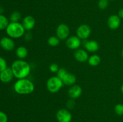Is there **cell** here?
I'll use <instances>...</instances> for the list:
<instances>
[{
  "mask_svg": "<svg viewBox=\"0 0 123 122\" xmlns=\"http://www.w3.org/2000/svg\"><path fill=\"white\" fill-rule=\"evenodd\" d=\"M11 69L14 77L18 79L26 78L31 72L30 65L22 59L14 61L12 63Z\"/></svg>",
  "mask_w": 123,
  "mask_h": 122,
  "instance_id": "6da1fadb",
  "label": "cell"
},
{
  "mask_svg": "<svg viewBox=\"0 0 123 122\" xmlns=\"http://www.w3.org/2000/svg\"><path fill=\"white\" fill-rule=\"evenodd\" d=\"M35 86L33 82L29 79H18L14 83L13 89L19 94H29L34 92Z\"/></svg>",
  "mask_w": 123,
  "mask_h": 122,
  "instance_id": "7a4b0ae2",
  "label": "cell"
},
{
  "mask_svg": "<svg viewBox=\"0 0 123 122\" xmlns=\"http://www.w3.org/2000/svg\"><path fill=\"white\" fill-rule=\"evenodd\" d=\"M6 31L7 36L13 39L21 38L25 33L24 26L19 22H10Z\"/></svg>",
  "mask_w": 123,
  "mask_h": 122,
  "instance_id": "3957f363",
  "label": "cell"
},
{
  "mask_svg": "<svg viewBox=\"0 0 123 122\" xmlns=\"http://www.w3.org/2000/svg\"><path fill=\"white\" fill-rule=\"evenodd\" d=\"M64 83L62 80L57 76H53L49 78L46 82V87L48 90L52 93L59 92L63 86Z\"/></svg>",
  "mask_w": 123,
  "mask_h": 122,
  "instance_id": "277c9868",
  "label": "cell"
},
{
  "mask_svg": "<svg viewBox=\"0 0 123 122\" xmlns=\"http://www.w3.org/2000/svg\"><path fill=\"white\" fill-rule=\"evenodd\" d=\"M91 27L86 24L80 25L76 29V35L81 40H85L88 39L91 35Z\"/></svg>",
  "mask_w": 123,
  "mask_h": 122,
  "instance_id": "5b68a950",
  "label": "cell"
},
{
  "mask_svg": "<svg viewBox=\"0 0 123 122\" xmlns=\"http://www.w3.org/2000/svg\"><path fill=\"white\" fill-rule=\"evenodd\" d=\"M70 28L68 25L61 23L57 26L56 29V36L60 40L67 39L69 37Z\"/></svg>",
  "mask_w": 123,
  "mask_h": 122,
  "instance_id": "8992f818",
  "label": "cell"
},
{
  "mask_svg": "<svg viewBox=\"0 0 123 122\" xmlns=\"http://www.w3.org/2000/svg\"><path fill=\"white\" fill-rule=\"evenodd\" d=\"M56 118L58 122H71L72 114L67 109H60L56 112Z\"/></svg>",
  "mask_w": 123,
  "mask_h": 122,
  "instance_id": "52a82bcc",
  "label": "cell"
},
{
  "mask_svg": "<svg viewBox=\"0 0 123 122\" xmlns=\"http://www.w3.org/2000/svg\"><path fill=\"white\" fill-rule=\"evenodd\" d=\"M66 45L71 50H76L80 48L82 44V40L77 35H72L68 37L66 39Z\"/></svg>",
  "mask_w": 123,
  "mask_h": 122,
  "instance_id": "ba28073f",
  "label": "cell"
},
{
  "mask_svg": "<svg viewBox=\"0 0 123 122\" xmlns=\"http://www.w3.org/2000/svg\"><path fill=\"white\" fill-rule=\"evenodd\" d=\"M0 46L6 51H12L15 47V43L13 38L9 37H4L0 39Z\"/></svg>",
  "mask_w": 123,
  "mask_h": 122,
  "instance_id": "9c48e42d",
  "label": "cell"
},
{
  "mask_svg": "<svg viewBox=\"0 0 123 122\" xmlns=\"http://www.w3.org/2000/svg\"><path fill=\"white\" fill-rule=\"evenodd\" d=\"M121 18L117 14L110 16L108 19L107 24L109 29L112 30L117 29L121 25Z\"/></svg>",
  "mask_w": 123,
  "mask_h": 122,
  "instance_id": "30bf717a",
  "label": "cell"
},
{
  "mask_svg": "<svg viewBox=\"0 0 123 122\" xmlns=\"http://www.w3.org/2000/svg\"><path fill=\"white\" fill-rule=\"evenodd\" d=\"M14 77L13 71L11 68L7 67L6 69L0 72V81L4 83L11 82Z\"/></svg>",
  "mask_w": 123,
  "mask_h": 122,
  "instance_id": "8fae6325",
  "label": "cell"
},
{
  "mask_svg": "<svg viewBox=\"0 0 123 122\" xmlns=\"http://www.w3.org/2000/svg\"><path fill=\"white\" fill-rule=\"evenodd\" d=\"M82 93V89L80 86L74 84L70 86L68 90V94L70 99H76L79 98Z\"/></svg>",
  "mask_w": 123,
  "mask_h": 122,
  "instance_id": "7c38bea8",
  "label": "cell"
},
{
  "mask_svg": "<svg viewBox=\"0 0 123 122\" xmlns=\"http://www.w3.org/2000/svg\"><path fill=\"white\" fill-rule=\"evenodd\" d=\"M22 24L24 26L25 31H30L34 28L36 25V20L32 16H26L23 19Z\"/></svg>",
  "mask_w": 123,
  "mask_h": 122,
  "instance_id": "4fadbf2b",
  "label": "cell"
},
{
  "mask_svg": "<svg viewBox=\"0 0 123 122\" xmlns=\"http://www.w3.org/2000/svg\"><path fill=\"white\" fill-rule=\"evenodd\" d=\"M74 57L78 62L84 63L88 59V54L86 50L82 49H79L75 50L74 53Z\"/></svg>",
  "mask_w": 123,
  "mask_h": 122,
  "instance_id": "5bb4252c",
  "label": "cell"
},
{
  "mask_svg": "<svg viewBox=\"0 0 123 122\" xmlns=\"http://www.w3.org/2000/svg\"><path fill=\"white\" fill-rule=\"evenodd\" d=\"M84 48L86 51L91 53H94L99 49V44L95 40H88L84 43Z\"/></svg>",
  "mask_w": 123,
  "mask_h": 122,
  "instance_id": "9a60e30c",
  "label": "cell"
},
{
  "mask_svg": "<svg viewBox=\"0 0 123 122\" xmlns=\"http://www.w3.org/2000/svg\"><path fill=\"white\" fill-rule=\"evenodd\" d=\"M62 81L64 84L68 86H72L75 84L76 82V77L74 74L67 72L62 79Z\"/></svg>",
  "mask_w": 123,
  "mask_h": 122,
  "instance_id": "2e32d148",
  "label": "cell"
},
{
  "mask_svg": "<svg viewBox=\"0 0 123 122\" xmlns=\"http://www.w3.org/2000/svg\"><path fill=\"white\" fill-rule=\"evenodd\" d=\"M28 55V50L25 47L19 46L16 50V55L19 59H24Z\"/></svg>",
  "mask_w": 123,
  "mask_h": 122,
  "instance_id": "e0dca14e",
  "label": "cell"
},
{
  "mask_svg": "<svg viewBox=\"0 0 123 122\" xmlns=\"http://www.w3.org/2000/svg\"><path fill=\"white\" fill-rule=\"evenodd\" d=\"M101 58L98 55H92L88 57V63L91 67H97L100 63Z\"/></svg>",
  "mask_w": 123,
  "mask_h": 122,
  "instance_id": "ac0fdd59",
  "label": "cell"
},
{
  "mask_svg": "<svg viewBox=\"0 0 123 122\" xmlns=\"http://www.w3.org/2000/svg\"><path fill=\"white\" fill-rule=\"evenodd\" d=\"M9 23V20L6 16L0 14V30L6 29Z\"/></svg>",
  "mask_w": 123,
  "mask_h": 122,
  "instance_id": "d6986e66",
  "label": "cell"
},
{
  "mask_svg": "<svg viewBox=\"0 0 123 122\" xmlns=\"http://www.w3.org/2000/svg\"><path fill=\"white\" fill-rule=\"evenodd\" d=\"M22 17L21 14L18 11H14L11 13L10 16V22H19Z\"/></svg>",
  "mask_w": 123,
  "mask_h": 122,
  "instance_id": "ffe728a7",
  "label": "cell"
},
{
  "mask_svg": "<svg viewBox=\"0 0 123 122\" xmlns=\"http://www.w3.org/2000/svg\"><path fill=\"white\" fill-rule=\"evenodd\" d=\"M48 45L51 47H56L59 45L60 43V39L56 36H51L48 39Z\"/></svg>",
  "mask_w": 123,
  "mask_h": 122,
  "instance_id": "44dd1931",
  "label": "cell"
},
{
  "mask_svg": "<svg viewBox=\"0 0 123 122\" xmlns=\"http://www.w3.org/2000/svg\"><path fill=\"white\" fill-rule=\"evenodd\" d=\"M115 112L118 116H123V104H117L114 107Z\"/></svg>",
  "mask_w": 123,
  "mask_h": 122,
  "instance_id": "7402d4cb",
  "label": "cell"
},
{
  "mask_svg": "<svg viewBox=\"0 0 123 122\" xmlns=\"http://www.w3.org/2000/svg\"><path fill=\"white\" fill-rule=\"evenodd\" d=\"M109 0H99L98 2V7L101 10H105L109 6Z\"/></svg>",
  "mask_w": 123,
  "mask_h": 122,
  "instance_id": "603a6c76",
  "label": "cell"
},
{
  "mask_svg": "<svg viewBox=\"0 0 123 122\" xmlns=\"http://www.w3.org/2000/svg\"><path fill=\"white\" fill-rule=\"evenodd\" d=\"M7 68V63L4 57L0 56V72L2 71Z\"/></svg>",
  "mask_w": 123,
  "mask_h": 122,
  "instance_id": "cb8c5ba5",
  "label": "cell"
},
{
  "mask_svg": "<svg viewBox=\"0 0 123 122\" xmlns=\"http://www.w3.org/2000/svg\"><path fill=\"white\" fill-rule=\"evenodd\" d=\"M67 73V71L66 69H64V68H59L58 71L56 72V76L62 80Z\"/></svg>",
  "mask_w": 123,
  "mask_h": 122,
  "instance_id": "d4e9b609",
  "label": "cell"
},
{
  "mask_svg": "<svg viewBox=\"0 0 123 122\" xmlns=\"http://www.w3.org/2000/svg\"><path fill=\"white\" fill-rule=\"evenodd\" d=\"M76 105L75 101L74 100V99H70L68 100H67V103H66V106H67V108L70 109V110H72L74 108Z\"/></svg>",
  "mask_w": 123,
  "mask_h": 122,
  "instance_id": "484cf974",
  "label": "cell"
},
{
  "mask_svg": "<svg viewBox=\"0 0 123 122\" xmlns=\"http://www.w3.org/2000/svg\"><path fill=\"white\" fill-rule=\"evenodd\" d=\"M58 65L55 63H52L49 66V70L50 71V72L53 73H56L58 71Z\"/></svg>",
  "mask_w": 123,
  "mask_h": 122,
  "instance_id": "4316f807",
  "label": "cell"
},
{
  "mask_svg": "<svg viewBox=\"0 0 123 122\" xmlns=\"http://www.w3.org/2000/svg\"><path fill=\"white\" fill-rule=\"evenodd\" d=\"M0 122H8L7 114L2 111H0Z\"/></svg>",
  "mask_w": 123,
  "mask_h": 122,
  "instance_id": "83f0119b",
  "label": "cell"
},
{
  "mask_svg": "<svg viewBox=\"0 0 123 122\" xmlns=\"http://www.w3.org/2000/svg\"><path fill=\"white\" fill-rule=\"evenodd\" d=\"M24 37H25V39H26V41H28L31 40L32 38V34H31L30 32H26V33H25V35H24Z\"/></svg>",
  "mask_w": 123,
  "mask_h": 122,
  "instance_id": "f1b7e54d",
  "label": "cell"
},
{
  "mask_svg": "<svg viewBox=\"0 0 123 122\" xmlns=\"http://www.w3.org/2000/svg\"><path fill=\"white\" fill-rule=\"evenodd\" d=\"M118 16L120 17L121 19H123V8H121V9L118 11Z\"/></svg>",
  "mask_w": 123,
  "mask_h": 122,
  "instance_id": "f546056e",
  "label": "cell"
},
{
  "mask_svg": "<svg viewBox=\"0 0 123 122\" xmlns=\"http://www.w3.org/2000/svg\"><path fill=\"white\" fill-rule=\"evenodd\" d=\"M4 11V9L2 7H0V14H2Z\"/></svg>",
  "mask_w": 123,
  "mask_h": 122,
  "instance_id": "4dcf8cb0",
  "label": "cell"
},
{
  "mask_svg": "<svg viewBox=\"0 0 123 122\" xmlns=\"http://www.w3.org/2000/svg\"><path fill=\"white\" fill-rule=\"evenodd\" d=\"M121 91L122 92V93H123V84L121 85Z\"/></svg>",
  "mask_w": 123,
  "mask_h": 122,
  "instance_id": "1f68e13d",
  "label": "cell"
},
{
  "mask_svg": "<svg viewBox=\"0 0 123 122\" xmlns=\"http://www.w3.org/2000/svg\"><path fill=\"white\" fill-rule=\"evenodd\" d=\"M121 55H122V57H123V49H122V51H121Z\"/></svg>",
  "mask_w": 123,
  "mask_h": 122,
  "instance_id": "d6a6232c",
  "label": "cell"
}]
</instances>
